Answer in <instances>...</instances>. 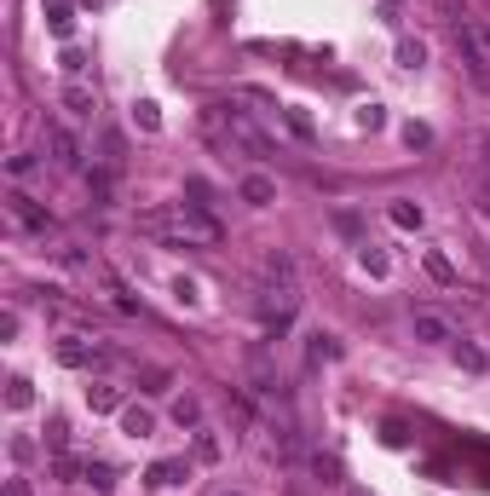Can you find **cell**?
<instances>
[{"mask_svg": "<svg viewBox=\"0 0 490 496\" xmlns=\"http://www.w3.org/2000/svg\"><path fill=\"white\" fill-rule=\"evenodd\" d=\"M87 404L93 410H121V393L116 386H87Z\"/></svg>", "mask_w": 490, "mask_h": 496, "instance_id": "4fadbf2b", "label": "cell"}, {"mask_svg": "<svg viewBox=\"0 0 490 496\" xmlns=\"http://www.w3.org/2000/svg\"><path fill=\"white\" fill-rule=\"evenodd\" d=\"M427 272H433V283H456V272H450L445 254H427Z\"/></svg>", "mask_w": 490, "mask_h": 496, "instance_id": "2e32d148", "label": "cell"}, {"mask_svg": "<svg viewBox=\"0 0 490 496\" xmlns=\"http://www.w3.org/2000/svg\"><path fill=\"white\" fill-rule=\"evenodd\" d=\"M214 456H219V439L214 433H196V462H214Z\"/></svg>", "mask_w": 490, "mask_h": 496, "instance_id": "ffe728a7", "label": "cell"}, {"mask_svg": "<svg viewBox=\"0 0 490 496\" xmlns=\"http://www.w3.org/2000/svg\"><path fill=\"white\" fill-rule=\"evenodd\" d=\"M6 202H12V214H18V220L29 225V232H46V225H53V214H46V208H41V202H35V197H23V191H12Z\"/></svg>", "mask_w": 490, "mask_h": 496, "instance_id": "5b68a950", "label": "cell"}, {"mask_svg": "<svg viewBox=\"0 0 490 496\" xmlns=\"http://www.w3.org/2000/svg\"><path fill=\"white\" fill-rule=\"evenodd\" d=\"M29 398H35L29 381H23V375H12V381H6V404H12V410H29Z\"/></svg>", "mask_w": 490, "mask_h": 496, "instance_id": "7c38bea8", "label": "cell"}, {"mask_svg": "<svg viewBox=\"0 0 490 496\" xmlns=\"http://www.w3.org/2000/svg\"><path fill=\"white\" fill-rule=\"evenodd\" d=\"M421 58H427L421 41H404V46H398V64H404V69H421Z\"/></svg>", "mask_w": 490, "mask_h": 496, "instance_id": "ac0fdd59", "label": "cell"}, {"mask_svg": "<svg viewBox=\"0 0 490 496\" xmlns=\"http://www.w3.org/2000/svg\"><path fill=\"white\" fill-rule=\"evenodd\" d=\"M64 110H69V116H93L98 99H93L87 87H81V81H69V87H64Z\"/></svg>", "mask_w": 490, "mask_h": 496, "instance_id": "ba28073f", "label": "cell"}, {"mask_svg": "<svg viewBox=\"0 0 490 496\" xmlns=\"http://www.w3.org/2000/svg\"><path fill=\"white\" fill-rule=\"evenodd\" d=\"M329 358H340L335 335H312V364H329Z\"/></svg>", "mask_w": 490, "mask_h": 496, "instance_id": "5bb4252c", "label": "cell"}, {"mask_svg": "<svg viewBox=\"0 0 490 496\" xmlns=\"http://www.w3.org/2000/svg\"><path fill=\"white\" fill-rule=\"evenodd\" d=\"M144 232L151 237H179V243H219V220L202 208H191V202H179V208H151L144 214Z\"/></svg>", "mask_w": 490, "mask_h": 496, "instance_id": "6da1fadb", "label": "cell"}, {"mask_svg": "<svg viewBox=\"0 0 490 496\" xmlns=\"http://www.w3.org/2000/svg\"><path fill=\"white\" fill-rule=\"evenodd\" d=\"M53 162L58 167H81V144H76L69 127H53Z\"/></svg>", "mask_w": 490, "mask_h": 496, "instance_id": "52a82bcc", "label": "cell"}, {"mask_svg": "<svg viewBox=\"0 0 490 496\" xmlns=\"http://www.w3.org/2000/svg\"><path fill=\"white\" fill-rule=\"evenodd\" d=\"M294 312H300V295H294V283H283V289H260V323L272 335H283L289 323H294Z\"/></svg>", "mask_w": 490, "mask_h": 496, "instance_id": "7a4b0ae2", "label": "cell"}, {"mask_svg": "<svg viewBox=\"0 0 490 496\" xmlns=\"http://www.w3.org/2000/svg\"><path fill=\"white\" fill-rule=\"evenodd\" d=\"M392 220L398 225H421V208H415V202H392Z\"/></svg>", "mask_w": 490, "mask_h": 496, "instance_id": "44dd1931", "label": "cell"}, {"mask_svg": "<svg viewBox=\"0 0 490 496\" xmlns=\"http://www.w3.org/2000/svg\"><path fill=\"white\" fill-rule=\"evenodd\" d=\"M58 364H69V370H93V364H104V346L87 341V335H64V341H58Z\"/></svg>", "mask_w": 490, "mask_h": 496, "instance_id": "3957f363", "label": "cell"}, {"mask_svg": "<svg viewBox=\"0 0 490 496\" xmlns=\"http://www.w3.org/2000/svg\"><path fill=\"white\" fill-rule=\"evenodd\" d=\"M456 358H461V370H485V358H479V346H456Z\"/></svg>", "mask_w": 490, "mask_h": 496, "instance_id": "7402d4cb", "label": "cell"}, {"mask_svg": "<svg viewBox=\"0 0 490 496\" xmlns=\"http://www.w3.org/2000/svg\"><path fill=\"white\" fill-rule=\"evenodd\" d=\"M174 421H179V427H196V421H202V404H196V398H179V404H174Z\"/></svg>", "mask_w": 490, "mask_h": 496, "instance_id": "9a60e30c", "label": "cell"}, {"mask_svg": "<svg viewBox=\"0 0 490 496\" xmlns=\"http://www.w3.org/2000/svg\"><path fill=\"white\" fill-rule=\"evenodd\" d=\"M237 191H242V202H249V208H265V202H277V185H272L265 174H249Z\"/></svg>", "mask_w": 490, "mask_h": 496, "instance_id": "8992f818", "label": "cell"}, {"mask_svg": "<svg viewBox=\"0 0 490 496\" xmlns=\"http://www.w3.org/2000/svg\"><path fill=\"white\" fill-rule=\"evenodd\" d=\"M363 272H375V277H387V254H370V248H363Z\"/></svg>", "mask_w": 490, "mask_h": 496, "instance_id": "cb8c5ba5", "label": "cell"}, {"mask_svg": "<svg viewBox=\"0 0 490 496\" xmlns=\"http://www.w3.org/2000/svg\"><path fill=\"white\" fill-rule=\"evenodd\" d=\"M133 116H139V127H151V133L162 127V116H156V104H139V110H133Z\"/></svg>", "mask_w": 490, "mask_h": 496, "instance_id": "603a6c76", "label": "cell"}, {"mask_svg": "<svg viewBox=\"0 0 490 496\" xmlns=\"http://www.w3.org/2000/svg\"><path fill=\"white\" fill-rule=\"evenodd\" d=\"M265 272H272V277H283V283H289V277H294V260H289V254H265Z\"/></svg>", "mask_w": 490, "mask_h": 496, "instance_id": "d6986e66", "label": "cell"}, {"mask_svg": "<svg viewBox=\"0 0 490 496\" xmlns=\"http://www.w3.org/2000/svg\"><path fill=\"white\" fill-rule=\"evenodd\" d=\"M317 479H323V485H340V462H335V456H317Z\"/></svg>", "mask_w": 490, "mask_h": 496, "instance_id": "e0dca14e", "label": "cell"}, {"mask_svg": "<svg viewBox=\"0 0 490 496\" xmlns=\"http://www.w3.org/2000/svg\"><path fill=\"white\" fill-rule=\"evenodd\" d=\"M410 335H415L421 346H438V341H450V323L438 318V312H415V318H410Z\"/></svg>", "mask_w": 490, "mask_h": 496, "instance_id": "277c9868", "label": "cell"}, {"mask_svg": "<svg viewBox=\"0 0 490 496\" xmlns=\"http://www.w3.org/2000/svg\"><path fill=\"white\" fill-rule=\"evenodd\" d=\"M46 23H53V35H69V29H76V18H69V0H46Z\"/></svg>", "mask_w": 490, "mask_h": 496, "instance_id": "9c48e42d", "label": "cell"}, {"mask_svg": "<svg viewBox=\"0 0 490 496\" xmlns=\"http://www.w3.org/2000/svg\"><path fill=\"white\" fill-rule=\"evenodd\" d=\"M121 427H127L133 439H151V427H156V421H151V410H127V416H121Z\"/></svg>", "mask_w": 490, "mask_h": 496, "instance_id": "8fae6325", "label": "cell"}, {"mask_svg": "<svg viewBox=\"0 0 490 496\" xmlns=\"http://www.w3.org/2000/svg\"><path fill=\"white\" fill-rule=\"evenodd\" d=\"M185 474H191L185 462H156V468H151V485H179Z\"/></svg>", "mask_w": 490, "mask_h": 496, "instance_id": "30bf717a", "label": "cell"}, {"mask_svg": "<svg viewBox=\"0 0 490 496\" xmlns=\"http://www.w3.org/2000/svg\"><path fill=\"white\" fill-rule=\"evenodd\" d=\"M6 496H29V485H23V479H6Z\"/></svg>", "mask_w": 490, "mask_h": 496, "instance_id": "d4e9b609", "label": "cell"}]
</instances>
